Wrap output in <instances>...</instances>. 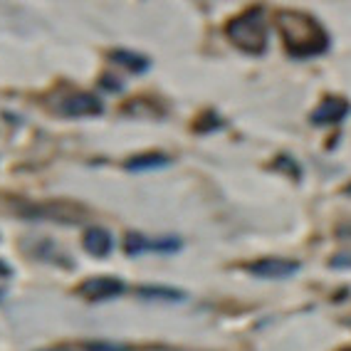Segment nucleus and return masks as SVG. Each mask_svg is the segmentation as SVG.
I'll list each match as a JSON object with an SVG mask.
<instances>
[{
    "label": "nucleus",
    "mask_w": 351,
    "mask_h": 351,
    "mask_svg": "<svg viewBox=\"0 0 351 351\" xmlns=\"http://www.w3.org/2000/svg\"><path fill=\"white\" fill-rule=\"evenodd\" d=\"M277 27L282 32L285 47L295 57H317L329 50V32L314 15L302 10H280L277 13Z\"/></svg>",
    "instance_id": "f257e3e1"
},
{
    "label": "nucleus",
    "mask_w": 351,
    "mask_h": 351,
    "mask_svg": "<svg viewBox=\"0 0 351 351\" xmlns=\"http://www.w3.org/2000/svg\"><path fill=\"white\" fill-rule=\"evenodd\" d=\"M267 13L265 8L255 5L245 13L235 15L226 25V35L238 50L247 52V55H263L267 50L270 35H267Z\"/></svg>",
    "instance_id": "f03ea898"
},
{
    "label": "nucleus",
    "mask_w": 351,
    "mask_h": 351,
    "mask_svg": "<svg viewBox=\"0 0 351 351\" xmlns=\"http://www.w3.org/2000/svg\"><path fill=\"white\" fill-rule=\"evenodd\" d=\"M13 215L25 220H52V223H62V226H77L87 218V210L77 203L69 201H43V203H30V201H15Z\"/></svg>",
    "instance_id": "7ed1b4c3"
},
{
    "label": "nucleus",
    "mask_w": 351,
    "mask_h": 351,
    "mask_svg": "<svg viewBox=\"0 0 351 351\" xmlns=\"http://www.w3.org/2000/svg\"><path fill=\"white\" fill-rule=\"evenodd\" d=\"M57 114L62 117H69V119H82V117H99L104 112V104L101 99L95 95V92H82V89H75V92H67V95L57 97L52 101Z\"/></svg>",
    "instance_id": "20e7f679"
},
{
    "label": "nucleus",
    "mask_w": 351,
    "mask_h": 351,
    "mask_svg": "<svg viewBox=\"0 0 351 351\" xmlns=\"http://www.w3.org/2000/svg\"><path fill=\"white\" fill-rule=\"evenodd\" d=\"M183 247V240L178 235H161V238H146L144 232L129 230L124 238V250L129 257L144 255V252H158V255H171Z\"/></svg>",
    "instance_id": "39448f33"
},
{
    "label": "nucleus",
    "mask_w": 351,
    "mask_h": 351,
    "mask_svg": "<svg viewBox=\"0 0 351 351\" xmlns=\"http://www.w3.org/2000/svg\"><path fill=\"white\" fill-rule=\"evenodd\" d=\"M124 289H126V285L121 282L119 277L99 275V277H89V280L80 282L77 295L84 297L87 302H109L124 295Z\"/></svg>",
    "instance_id": "423d86ee"
},
{
    "label": "nucleus",
    "mask_w": 351,
    "mask_h": 351,
    "mask_svg": "<svg viewBox=\"0 0 351 351\" xmlns=\"http://www.w3.org/2000/svg\"><path fill=\"white\" fill-rule=\"evenodd\" d=\"M302 265L297 260H285V257H263V260H255L250 263L247 272L260 280H289L300 272Z\"/></svg>",
    "instance_id": "0eeeda50"
},
{
    "label": "nucleus",
    "mask_w": 351,
    "mask_h": 351,
    "mask_svg": "<svg viewBox=\"0 0 351 351\" xmlns=\"http://www.w3.org/2000/svg\"><path fill=\"white\" fill-rule=\"evenodd\" d=\"M349 112H351V104L346 99H341V97H326L309 114V121L314 126H334L339 121H344L349 117Z\"/></svg>",
    "instance_id": "6e6552de"
},
{
    "label": "nucleus",
    "mask_w": 351,
    "mask_h": 351,
    "mask_svg": "<svg viewBox=\"0 0 351 351\" xmlns=\"http://www.w3.org/2000/svg\"><path fill=\"white\" fill-rule=\"evenodd\" d=\"M82 247L89 252L92 257H99V260H104V257L112 255V247H114V238L112 232L107 230V228L101 226H92L84 230V235H82Z\"/></svg>",
    "instance_id": "1a4fd4ad"
},
{
    "label": "nucleus",
    "mask_w": 351,
    "mask_h": 351,
    "mask_svg": "<svg viewBox=\"0 0 351 351\" xmlns=\"http://www.w3.org/2000/svg\"><path fill=\"white\" fill-rule=\"evenodd\" d=\"M173 158L163 151H144V154H136V156L126 158L124 169L132 171V173H146V171H161L166 166H171Z\"/></svg>",
    "instance_id": "9d476101"
},
{
    "label": "nucleus",
    "mask_w": 351,
    "mask_h": 351,
    "mask_svg": "<svg viewBox=\"0 0 351 351\" xmlns=\"http://www.w3.org/2000/svg\"><path fill=\"white\" fill-rule=\"evenodd\" d=\"M109 60H112V64L132 72V75H146L151 69V60L144 52H136V50H121L119 47V50L109 52Z\"/></svg>",
    "instance_id": "9b49d317"
},
{
    "label": "nucleus",
    "mask_w": 351,
    "mask_h": 351,
    "mask_svg": "<svg viewBox=\"0 0 351 351\" xmlns=\"http://www.w3.org/2000/svg\"><path fill=\"white\" fill-rule=\"evenodd\" d=\"M136 295L146 302H169V304L189 300V295L183 289L166 287V285H141V287H136Z\"/></svg>",
    "instance_id": "f8f14e48"
},
{
    "label": "nucleus",
    "mask_w": 351,
    "mask_h": 351,
    "mask_svg": "<svg viewBox=\"0 0 351 351\" xmlns=\"http://www.w3.org/2000/svg\"><path fill=\"white\" fill-rule=\"evenodd\" d=\"M27 255L35 257V260H43V263H50V265H69V260L62 255V250H57V245L52 243L50 238L35 240V243H32V250L27 252Z\"/></svg>",
    "instance_id": "ddd939ff"
},
{
    "label": "nucleus",
    "mask_w": 351,
    "mask_h": 351,
    "mask_svg": "<svg viewBox=\"0 0 351 351\" xmlns=\"http://www.w3.org/2000/svg\"><path fill=\"white\" fill-rule=\"evenodd\" d=\"M47 351H132V346L117 344V341H75L67 346H57Z\"/></svg>",
    "instance_id": "4468645a"
},
{
    "label": "nucleus",
    "mask_w": 351,
    "mask_h": 351,
    "mask_svg": "<svg viewBox=\"0 0 351 351\" xmlns=\"http://www.w3.org/2000/svg\"><path fill=\"white\" fill-rule=\"evenodd\" d=\"M218 126H223V121H220L218 112H213V109H208V112H203L198 119H195L193 129L198 134H208V132H213V129H218Z\"/></svg>",
    "instance_id": "2eb2a0df"
},
{
    "label": "nucleus",
    "mask_w": 351,
    "mask_h": 351,
    "mask_svg": "<svg viewBox=\"0 0 351 351\" xmlns=\"http://www.w3.org/2000/svg\"><path fill=\"white\" fill-rule=\"evenodd\" d=\"M332 270H351V247L349 250H339L337 255L329 260Z\"/></svg>",
    "instance_id": "dca6fc26"
},
{
    "label": "nucleus",
    "mask_w": 351,
    "mask_h": 351,
    "mask_svg": "<svg viewBox=\"0 0 351 351\" xmlns=\"http://www.w3.org/2000/svg\"><path fill=\"white\" fill-rule=\"evenodd\" d=\"M282 166H285L282 173H287V176L292 173V178H295V181H300V166H297V163L292 161V158H289L287 154H282V156H280L275 161V169H282Z\"/></svg>",
    "instance_id": "f3484780"
},
{
    "label": "nucleus",
    "mask_w": 351,
    "mask_h": 351,
    "mask_svg": "<svg viewBox=\"0 0 351 351\" xmlns=\"http://www.w3.org/2000/svg\"><path fill=\"white\" fill-rule=\"evenodd\" d=\"M99 87L101 89H109V92H121V89H124V84H121V80H117L112 72H107V75L99 80Z\"/></svg>",
    "instance_id": "a211bd4d"
},
{
    "label": "nucleus",
    "mask_w": 351,
    "mask_h": 351,
    "mask_svg": "<svg viewBox=\"0 0 351 351\" xmlns=\"http://www.w3.org/2000/svg\"><path fill=\"white\" fill-rule=\"evenodd\" d=\"M10 277H13V267H10L5 260H0V282H5Z\"/></svg>",
    "instance_id": "6ab92c4d"
},
{
    "label": "nucleus",
    "mask_w": 351,
    "mask_h": 351,
    "mask_svg": "<svg viewBox=\"0 0 351 351\" xmlns=\"http://www.w3.org/2000/svg\"><path fill=\"white\" fill-rule=\"evenodd\" d=\"M344 191H346V195H351V183H349V186H346Z\"/></svg>",
    "instance_id": "aec40b11"
},
{
    "label": "nucleus",
    "mask_w": 351,
    "mask_h": 351,
    "mask_svg": "<svg viewBox=\"0 0 351 351\" xmlns=\"http://www.w3.org/2000/svg\"><path fill=\"white\" fill-rule=\"evenodd\" d=\"M346 324H349V326H351V317H349V319H346Z\"/></svg>",
    "instance_id": "412c9836"
},
{
    "label": "nucleus",
    "mask_w": 351,
    "mask_h": 351,
    "mask_svg": "<svg viewBox=\"0 0 351 351\" xmlns=\"http://www.w3.org/2000/svg\"><path fill=\"white\" fill-rule=\"evenodd\" d=\"M0 297H3V292H0Z\"/></svg>",
    "instance_id": "4be33fe9"
}]
</instances>
